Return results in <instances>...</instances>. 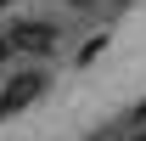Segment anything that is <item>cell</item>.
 <instances>
[{
  "instance_id": "5",
  "label": "cell",
  "mask_w": 146,
  "mask_h": 141,
  "mask_svg": "<svg viewBox=\"0 0 146 141\" xmlns=\"http://www.w3.org/2000/svg\"><path fill=\"white\" fill-rule=\"evenodd\" d=\"M135 141H146V136H135Z\"/></svg>"
},
{
  "instance_id": "7",
  "label": "cell",
  "mask_w": 146,
  "mask_h": 141,
  "mask_svg": "<svg viewBox=\"0 0 146 141\" xmlns=\"http://www.w3.org/2000/svg\"><path fill=\"white\" fill-rule=\"evenodd\" d=\"M79 6H84V0H79Z\"/></svg>"
},
{
  "instance_id": "3",
  "label": "cell",
  "mask_w": 146,
  "mask_h": 141,
  "mask_svg": "<svg viewBox=\"0 0 146 141\" xmlns=\"http://www.w3.org/2000/svg\"><path fill=\"white\" fill-rule=\"evenodd\" d=\"M101 51H107V34H96V40H84V51H79V62H96Z\"/></svg>"
},
{
  "instance_id": "4",
  "label": "cell",
  "mask_w": 146,
  "mask_h": 141,
  "mask_svg": "<svg viewBox=\"0 0 146 141\" xmlns=\"http://www.w3.org/2000/svg\"><path fill=\"white\" fill-rule=\"evenodd\" d=\"M0 62H11V40H6V34H0Z\"/></svg>"
},
{
  "instance_id": "6",
  "label": "cell",
  "mask_w": 146,
  "mask_h": 141,
  "mask_svg": "<svg viewBox=\"0 0 146 141\" xmlns=\"http://www.w3.org/2000/svg\"><path fill=\"white\" fill-rule=\"evenodd\" d=\"M0 6H6V0H0Z\"/></svg>"
},
{
  "instance_id": "1",
  "label": "cell",
  "mask_w": 146,
  "mask_h": 141,
  "mask_svg": "<svg viewBox=\"0 0 146 141\" xmlns=\"http://www.w3.org/2000/svg\"><path fill=\"white\" fill-rule=\"evenodd\" d=\"M39 96H45V73H34V68L11 73V79H6V90H0V119H17V113H28Z\"/></svg>"
},
{
  "instance_id": "2",
  "label": "cell",
  "mask_w": 146,
  "mask_h": 141,
  "mask_svg": "<svg viewBox=\"0 0 146 141\" xmlns=\"http://www.w3.org/2000/svg\"><path fill=\"white\" fill-rule=\"evenodd\" d=\"M6 40H11V51H56V28H51V23H11V34H6Z\"/></svg>"
}]
</instances>
